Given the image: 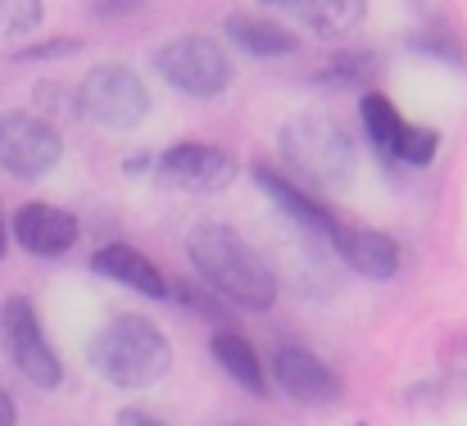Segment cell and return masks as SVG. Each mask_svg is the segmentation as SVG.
Instances as JSON below:
<instances>
[{
  "mask_svg": "<svg viewBox=\"0 0 467 426\" xmlns=\"http://www.w3.org/2000/svg\"><path fill=\"white\" fill-rule=\"evenodd\" d=\"M186 259L195 264L200 282L213 295H223L232 308L268 313L277 304V273L259 259V250L241 232L223 223H200L186 236Z\"/></svg>",
  "mask_w": 467,
  "mask_h": 426,
  "instance_id": "6da1fadb",
  "label": "cell"
},
{
  "mask_svg": "<svg viewBox=\"0 0 467 426\" xmlns=\"http://www.w3.org/2000/svg\"><path fill=\"white\" fill-rule=\"evenodd\" d=\"M87 363L119 390H150L172 368V345L150 317L119 313L87 340Z\"/></svg>",
  "mask_w": 467,
  "mask_h": 426,
  "instance_id": "7a4b0ae2",
  "label": "cell"
},
{
  "mask_svg": "<svg viewBox=\"0 0 467 426\" xmlns=\"http://www.w3.org/2000/svg\"><path fill=\"white\" fill-rule=\"evenodd\" d=\"M277 150L286 159V168L296 177H305L309 186H345L354 177V137L327 119V114H300L277 132Z\"/></svg>",
  "mask_w": 467,
  "mask_h": 426,
  "instance_id": "3957f363",
  "label": "cell"
},
{
  "mask_svg": "<svg viewBox=\"0 0 467 426\" xmlns=\"http://www.w3.org/2000/svg\"><path fill=\"white\" fill-rule=\"evenodd\" d=\"M73 109L96 128L132 132L150 114V91L128 64H100V68H91L82 78V87L73 96Z\"/></svg>",
  "mask_w": 467,
  "mask_h": 426,
  "instance_id": "277c9868",
  "label": "cell"
},
{
  "mask_svg": "<svg viewBox=\"0 0 467 426\" xmlns=\"http://www.w3.org/2000/svg\"><path fill=\"white\" fill-rule=\"evenodd\" d=\"M0 345H5L9 363H14L36 390H59V386H64V363H59V354L50 349L32 299L9 295V299L0 304Z\"/></svg>",
  "mask_w": 467,
  "mask_h": 426,
  "instance_id": "5b68a950",
  "label": "cell"
},
{
  "mask_svg": "<svg viewBox=\"0 0 467 426\" xmlns=\"http://www.w3.org/2000/svg\"><path fill=\"white\" fill-rule=\"evenodd\" d=\"M159 78L195 100H213L232 87V59L213 36H177L155 55Z\"/></svg>",
  "mask_w": 467,
  "mask_h": 426,
  "instance_id": "8992f818",
  "label": "cell"
},
{
  "mask_svg": "<svg viewBox=\"0 0 467 426\" xmlns=\"http://www.w3.org/2000/svg\"><path fill=\"white\" fill-rule=\"evenodd\" d=\"M64 137L36 114H0V172L18 182H41L59 168Z\"/></svg>",
  "mask_w": 467,
  "mask_h": 426,
  "instance_id": "52a82bcc",
  "label": "cell"
},
{
  "mask_svg": "<svg viewBox=\"0 0 467 426\" xmlns=\"http://www.w3.org/2000/svg\"><path fill=\"white\" fill-rule=\"evenodd\" d=\"M155 177H159V186H168V191H195V195H204V191L232 186L236 159L227 150H218V145L182 141V145H168L159 154Z\"/></svg>",
  "mask_w": 467,
  "mask_h": 426,
  "instance_id": "ba28073f",
  "label": "cell"
},
{
  "mask_svg": "<svg viewBox=\"0 0 467 426\" xmlns=\"http://www.w3.org/2000/svg\"><path fill=\"white\" fill-rule=\"evenodd\" d=\"M9 236H14L18 250H27V255H36V259H59V255H68V250L78 245L82 227H78V218H73L68 209H55V204H41V200H36V204L14 209Z\"/></svg>",
  "mask_w": 467,
  "mask_h": 426,
  "instance_id": "9c48e42d",
  "label": "cell"
},
{
  "mask_svg": "<svg viewBox=\"0 0 467 426\" xmlns=\"http://www.w3.org/2000/svg\"><path fill=\"white\" fill-rule=\"evenodd\" d=\"M273 377H277V386L296 400V404H336L340 400V377L317 358L309 349H300V345H282L277 354H273Z\"/></svg>",
  "mask_w": 467,
  "mask_h": 426,
  "instance_id": "30bf717a",
  "label": "cell"
},
{
  "mask_svg": "<svg viewBox=\"0 0 467 426\" xmlns=\"http://www.w3.org/2000/svg\"><path fill=\"white\" fill-rule=\"evenodd\" d=\"M331 245L336 255L345 259V268H354L358 277L368 282H390L400 273V245L386 236V232H372V227H336L331 232Z\"/></svg>",
  "mask_w": 467,
  "mask_h": 426,
  "instance_id": "8fae6325",
  "label": "cell"
},
{
  "mask_svg": "<svg viewBox=\"0 0 467 426\" xmlns=\"http://www.w3.org/2000/svg\"><path fill=\"white\" fill-rule=\"evenodd\" d=\"M250 177H254V186H259V191H264V195L286 213V223H300L305 232H317V236H327V241H331V232L340 227V223H336V218L313 200L305 186H296V182H291V177H282L277 168L254 163V168H250Z\"/></svg>",
  "mask_w": 467,
  "mask_h": 426,
  "instance_id": "7c38bea8",
  "label": "cell"
},
{
  "mask_svg": "<svg viewBox=\"0 0 467 426\" xmlns=\"http://www.w3.org/2000/svg\"><path fill=\"white\" fill-rule=\"evenodd\" d=\"M91 273H100V277H109V282H119V286H128V290H137V295H146V299H168V277L155 268V259H146L137 245L114 241V245L96 250Z\"/></svg>",
  "mask_w": 467,
  "mask_h": 426,
  "instance_id": "4fadbf2b",
  "label": "cell"
},
{
  "mask_svg": "<svg viewBox=\"0 0 467 426\" xmlns=\"http://www.w3.org/2000/svg\"><path fill=\"white\" fill-rule=\"evenodd\" d=\"M282 14H291L296 23H305L313 36H345L363 23L368 5L363 0H264Z\"/></svg>",
  "mask_w": 467,
  "mask_h": 426,
  "instance_id": "5bb4252c",
  "label": "cell"
},
{
  "mask_svg": "<svg viewBox=\"0 0 467 426\" xmlns=\"http://www.w3.org/2000/svg\"><path fill=\"white\" fill-rule=\"evenodd\" d=\"M209 354H213V363H218L236 386H245L250 395H264V390H268V372H264L254 345H250L245 336H236L232 327H223V331L209 336Z\"/></svg>",
  "mask_w": 467,
  "mask_h": 426,
  "instance_id": "9a60e30c",
  "label": "cell"
},
{
  "mask_svg": "<svg viewBox=\"0 0 467 426\" xmlns=\"http://www.w3.org/2000/svg\"><path fill=\"white\" fill-rule=\"evenodd\" d=\"M227 36H232L245 55H254V59H282V55L296 50V36H291L282 23L259 18V14H232V18H227Z\"/></svg>",
  "mask_w": 467,
  "mask_h": 426,
  "instance_id": "2e32d148",
  "label": "cell"
},
{
  "mask_svg": "<svg viewBox=\"0 0 467 426\" xmlns=\"http://www.w3.org/2000/svg\"><path fill=\"white\" fill-rule=\"evenodd\" d=\"M358 114H363V132H368V141L377 145L381 154H390V145H395L400 128H404V119H400L395 100H390V96H381V91H372V96H363Z\"/></svg>",
  "mask_w": 467,
  "mask_h": 426,
  "instance_id": "e0dca14e",
  "label": "cell"
},
{
  "mask_svg": "<svg viewBox=\"0 0 467 426\" xmlns=\"http://www.w3.org/2000/svg\"><path fill=\"white\" fill-rule=\"evenodd\" d=\"M436 150H441V132L436 128H418V123H404L395 145H390V154L400 163H413V168H427L436 159Z\"/></svg>",
  "mask_w": 467,
  "mask_h": 426,
  "instance_id": "ac0fdd59",
  "label": "cell"
},
{
  "mask_svg": "<svg viewBox=\"0 0 467 426\" xmlns=\"http://www.w3.org/2000/svg\"><path fill=\"white\" fill-rule=\"evenodd\" d=\"M41 0H0V41H23L41 27Z\"/></svg>",
  "mask_w": 467,
  "mask_h": 426,
  "instance_id": "d6986e66",
  "label": "cell"
},
{
  "mask_svg": "<svg viewBox=\"0 0 467 426\" xmlns=\"http://www.w3.org/2000/svg\"><path fill=\"white\" fill-rule=\"evenodd\" d=\"M177 299H182V304H186V308H195V313H200V317H209V322H223V327H227V322H232V313H227V308H223V304H227V299H223V295H218V299H213V290H209V286H204V290H200V286H186V282H177Z\"/></svg>",
  "mask_w": 467,
  "mask_h": 426,
  "instance_id": "ffe728a7",
  "label": "cell"
},
{
  "mask_svg": "<svg viewBox=\"0 0 467 426\" xmlns=\"http://www.w3.org/2000/svg\"><path fill=\"white\" fill-rule=\"evenodd\" d=\"M73 50H78V41L59 36V41H50V46H27V50H18V59H55V55H73Z\"/></svg>",
  "mask_w": 467,
  "mask_h": 426,
  "instance_id": "44dd1931",
  "label": "cell"
},
{
  "mask_svg": "<svg viewBox=\"0 0 467 426\" xmlns=\"http://www.w3.org/2000/svg\"><path fill=\"white\" fill-rule=\"evenodd\" d=\"M119 426H163V422L150 418V413H141V409H123V413H119Z\"/></svg>",
  "mask_w": 467,
  "mask_h": 426,
  "instance_id": "7402d4cb",
  "label": "cell"
},
{
  "mask_svg": "<svg viewBox=\"0 0 467 426\" xmlns=\"http://www.w3.org/2000/svg\"><path fill=\"white\" fill-rule=\"evenodd\" d=\"M0 426H18V409H14V400H9L5 386H0Z\"/></svg>",
  "mask_w": 467,
  "mask_h": 426,
  "instance_id": "603a6c76",
  "label": "cell"
},
{
  "mask_svg": "<svg viewBox=\"0 0 467 426\" xmlns=\"http://www.w3.org/2000/svg\"><path fill=\"white\" fill-rule=\"evenodd\" d=\"M5 250H9V218H5V209H0V259H5Z\"/></svg>",
  "mask_w": 467,
  "mask_h": 426,
  "instance_id": "cb8c5ba5",
  "label": "cell"
},
{
  "mask_svg": "<svg viewBox=\"0 0 467 426\" xmlns=\"http://www.w3.org/2000/svg\"><path fill=\"white\" fill-rule=\"evenodd\" d=\"M123 168H128V172H146V168H150V159H128Z\"/></svg>",
  "mask_w": 467,
  "mask_h": 426,
  "instance_id": "d4e9b609",
  "label": "cell"
}]
</instances>
